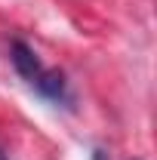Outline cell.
Wrapping results in <instances>:
<instances>
[{
    "mask_svg": "<svg viewBox=\"0 0 157 160\" xmlns=\"http://www.w3.org/2000/svg\"><path fill=\"white\" fill-rule=\"evenodd\" d=\"M34 86L40 89V96L53 102H71V92H68V80L62 71H40L34 77Z\"/></svg>",
    "mask_w": 157,
    "mask_h": 160,
    "instance_id": "cell-1",
    "label": "cell"
},
{
    "mask_svg": "<svg viewBox=\"0 0 157 160\" xmlns=\"http://www.w3.org/2000/svg\"><path fill=\"white\" fill-rule=\"evenodd\" d=\"M0 160H6V154H3V148H0Z\"/></svg>",
    "mask_w": 157,
    "mask_h": 160,
    "instance_id": "cell-3",
    "label": "cell"
},
{
    "mask_svg": "<svg viewBox=\"0 0 157 160\" xmlns=\"http://www.w3.org/2000/svg\"><path fill=\"white\" fill-rule=\"evenodd\" d=\"M13 65H16V71H19L25 80H31L34 83V77H37L40 71V59H37V52L28 46V43H22V40H16L13 43Z\"/></svg>",
    "mask_w": 157,
    "mask_h": 160,
    "instance_id": "cell-2",
    "label": "cell"
}]
</instances>
